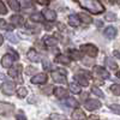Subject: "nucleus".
Listing matches in <instances>:
<instances>
[{
	"label": "nucleus",
	"mask_w": 120,
	"mask_h": 120,
	"mask_svg": "<svg viewBox=\"0 0 120 120\" xmlns=\"http://www.w3.org/2000/svg\"><path fill=\"white\" fill-rule=\"evenodd\" d=\"M83 8L88 10L89 12L94 15H98L105 12V6L98 1V0H76Z\"/></svg>",
	"instance_id": "nucleus-1"
},
{
	"label": "nucleus",
	"mask_w": 120,
	"mask_h": 120,
	"mask_svg": "<svg viewBox=\"0 0 120 120\" xmlns=\"http://www.w3.org/2000/svg\"><path fill=\"white\" fill-rule=\"evenodd\" d=\"M52 78L53 81L56 83H67V79H66V71L65 70H56V71L52 72Z\"/></svg>",
	"instance_id": "nucleus-2"
},
{
	"label": "nucleus",
	"mask_w": 120,
	"mask_h": 120,
	"mask_svg": "<svg viewBox=\"0 0 120 120\" xmlns=\"http://www.w3.org/2000/svg\"><path fill=\"white\" fill-rule=\"evenodd\" d=\"M81 51L84 52L85 54H88L89 56H91V58H95V56L97 55V53H98V49H97L94 45H90V43H88V45H82V46H81Z\"/></svg>",
	"instance_id": "nucleus-3"
},
{
	"label": "nucleus",
	"mask_w": 120,
	"mask_h": 120,
	"mask_svg": "<svg viewBox=\"0 0 120 120\" xmlns=\"http://www.w3.org/2000/svg\"><path fill=\"white\" fill-rule=\"evenodd\" d=\"M89 78H90V75L86 73V71H79L78 75H75V79L78 81V83L83 86H86L89 84Z\"/></svg>",
	"instance_id": "nucleus-4"
},
{
	"label": "nucleus",
	"mask_w": 120,
	"mask_h": 120,
	"mask_svg": "<svg viewBox=\"0 0 120 120\" xmlns=\"http://www.w3.org/2000/svg\"><path fill=\"white\" fill-rule=\"evenodd\" d=\"M15 111V106L12 103L0 102V115H10Z\"/></svg>",
	"instance_id": "nucleus-5"
},
{
	"label": "nucleus",
	"mask_w": 120,
	"mask_h": 120,
	"mask_svg": "<svg viewBox=\"0 0 120 120\" xmlns=\"http://www.w3.org/2000/svg\"><path fill=\"white\" fill-rule=\"evenodd\" d=\"M93 72H94V76L100 78V79H107V78H109V72H107L106 70L103 67H101V66H94Z\"/></svg>",
	"instance_id": "nucleus-6"
},
{
	"label": "nucleus",
	"mask_w": 120,
	"mask_h": 120,
	"mask_svg": "<svg viewBox=\"0 0 120 120\" xmlns=\"http://www.w3.org/2000/svg\"><path fill=\"white\" fill-rule=\"evenodd\" d=\"M15 89H16V84L13 82H4L1 84V91L5 95H12L15 93Z\"/></svg>",
	"instance_id": "nucleus-7"
},
{
	"label": "nucleus",
	"mask_w": 120,
	"mask_h": 120,
	"mask_svg": "<svg viewBox=\"0 0 120 120\" xmlns=\"http://www.w3.org/2000/svg\"><path fill=\"white\" fill-rule=\"evenodd\" d=\"M47 79H48V76L46 73H38L30 79V82L33 84H45L47 82Z\"/></svg>",
	"instance_id": "nucleus-8"
},
{
	"label": "nucleus",
	"mask_w": 120,
	"mask_h": 120,
	"mask_svg": "<svg viewBox=\"0 0 120 120\" xmlns=\"http://www.w3.org/2000/svg\"><path fill=\"white\" fill-rule=\"evenodd\" d=\"M84 106H85V108L88 109V111H95V109L101 107V102L97 101V100H86Z\"/></svg>",
	"instance_id": "nucleus-9"
},
{
	"label": "nucleus",
	"mask_w": 120,
	"mask_h": 120,
	"mask_svg": "<svg viewBox=\"0 0 120 120\" xmlns=\"http://www.w3.org/2000/svg\"><path fill=\"white\" fill-rule=\"evenodd\" d=\"M13 56L11 55V54H5L4 56H3V59H1V64H3V66L4 67H6V68H10L12 66V64H13Z\"/></svg>",
	"instance_id": "nucleus-10"
},
{
	"label": "nucleus",
	"mask_w": 120,
	"mask_h": 120,
	"mask_svg": "<svg viewBox=\"0 0 120 120\" xmlns=\"http://www.w3.org/2000/svg\"><path fill=\"white\" fill-rule=\"evenodd\" d=\"M55 63L63 64V65H70L71 59H70L67 55H65V54H59L58 56H55Z\"/></svg>",
	"instance_id": "nucleus-11"
},
{
	"label": "nucleus",
	"mask_w": 120,
	"mask_h": 120,
	"mask_svg": "<svg viewBox=\"0 0 120 120\" xmlns=\"http://www.w3.org/2000/svg\"><path fill=\"white\" fill-rule=\"evenodd\" d=\"M11 23H12L15 26H23L24 19H23V17H21L19 15H13V16L11 17Z\"/></svg>",
	"instance_id": "nucleus-12"
},
{
	"label": "nucleus",
	"mask_w": 120,
	"mask_h": 120,
	"mask_svg": "<svg viewBox=\"0 0 120 120\" xmlns=\"http://www.w3.org/2000/svg\"><path fill=\"white\" fill-rule=\"evenodd\" d=\"M54 94L58 98H66L68 96V91L65 88H56L54 89Z\"/></svg>",
	"instance_id": "nucleus-13"
},
{
	"label": "nucleus",
	"mask_w": 120,
	"mask_h": 120,
	"mask_svg": "<svg viewBox=\"0 0 120 120\" xmlns=\"http://www.w3.org/2000/svg\"><path fill=\"white\" fill-rule=\"evenodd\" d=\"M43 17L47 19V21H49V22H53V21H55L56 19V13L53 11V10H45L43 11Z\"/></svg>",
	"instance_id": "nucleus-14"
},
{
	"label": "nucleus",
	"mask_w": 120,
	"mask_h": 120,
	"mask_svg": "<svg viewBox=\"0 0 120 120\" xmlns=\"http://www.w3.org/2000/svg\"><path fill=\"white\" fill-rule=\"evenodd\" d=\"M103 35L107 37V38H114L116 36V29L114 26H108L105 29V33Z\"/></svg>",
	"instance_id": "nucleus-15"
},
{
	"label": "nucleus",
	"mask_w": 120,
	"mask_h": 120,
	"mask_svg": "<svg viewBox=\"0 0 120 120\" xmlns=\"http://www.w3.org/2000/svg\"><path fill=\"white\" fill-rule=\"evenodd\" d=\"M22 70V66L21 65H17V66H11L10 67V71H8V75L11 76V77H13V78H17V77H19V71Z\"/></svg>",
	"instance_id": "nucleus-16"
},
{
	"label": "nucleus",
	"mask_w": 120,
	"mask_h": 120,
	"mask_svg": "<svg viewBox=\"0 0 120 120\" xmlns=\"http://www.w3.org/2000/svg\"><path fill=\"white\" fill-rule=\"evenodd\" d=\"M79 23H81V19H79L78 16H76V15H70L68 16V24L71 26H78Z\"/></svg>",
	"instance_id": "nucleus-17"
},
{
	"label": "nucleus",
	"mask_w": 120,
	"mask_h": 120,
	"mask_svg": "<svg viewBox=\"0 0 120 120\" xmlns=\"http://www.w3.org/2000/svg\"><path fill=\"white\" fill-rule=\"evenodd\" d=\"M28 58L30 59V61H33V63H38L40 61V55L36 53L35 49H30V51L28 52Z\"/></svg>",
	"instance_id": "nucleus-18"
},
{
	"label": "nucleus",
	"mask_w": 120,
	"mask_h": 120,
	"mask_svg": "<svg viewBox=\"0 0 120 120\" xmlns=\"http://www.w3.org/2000/svg\"><path fill=\"white\" fill-rule=\"evenodd\" d=\"M45 43H46L48 47H54V46H56V43H58V40L54 38V37H52V36H46V37H45Z\"/></svg>",
	"instance_id": "nucleus-19"
},
{
	"label": "nucleus",
	"mask_w": 120,
	"mask_h": 120,
	"mask_svg": "<svg viewBox=\"0 0 120 120\" xmlns=\"http://www.w3.org/2000/svg\"><path fill=\"white\" fill-rule=\"evenodd\" d=\"M72 119H86V115L84 114L83 111H81V109H76V111L72 113Z\"/></svg>",
	"instance_id": "nucleus-20"
},
{
	"label": "nucleus",
	"mask_w": 120,
	"mask_h": 120,
	"mask_svg": "<svg viewBox=\"0 0 120 120\" xmlns=\"http://www.w3.org/2000/svg\"><path fill=\"white\" fill-rule=\"evenodd\" d=\"M68 89H70V91L73 93V94H79L81 93V86H79V84L73 83V82L68 84Z\"/></svg>",
	"instance_id": "nucleus-21"
},
{
	"label": "nucleus",
	"mask_w": 120,
	"mask_h": 120,
	"mask_svg": "<svg viewBox=\"0 0 120 120\" xmlns=\"http://www.w3.org/2000/svg\"><path fill=\"white\" fill-rule=\"evenodd\" d=\"M79 19H81V21L83 22V23H85V24H90V23H91L93 22V19H91V17H90V16H88L86 13H79Z\"/></svg>",
	"instance_id": "nucleus-22"
},
{
	"label": "nucleus",
	"mask_w": 120,
	"mask_h": 120,
	"mask_svg": "<svg viewBox=\"0 0 120 120\" xmlns=\"http://www.w3.org/2000/svg\"><path fill=\"white\" fill-rule=\"evenodd\" d=\"M106 65L111 70H116L118 68V64L114 61L112 58H106Z\"/></svg>",
	"instance_id": "nucleus-23"
},
{
	"label": "nucleus",
	"mask_w": 120,
	"mask_h": 120,
	"mask_svg": "<svg viewBox=\"0 0 120 120\" xmlns=\"http://www.w3.org/2000/svg\"><path fill=\"white\" fill-rule=\"evenodd\" d=\"M7 1H8L10 7H11L13 11H18V10H21V5H19V3L17 1V0H7Z\"/></svg>",
	"instance_id": "nucleus-24"
},
{
	"label": "nucleus",
	"mask_w": 120,
	"mask_h": 120,
	"mask_svg": "<svg viewBox=\"0 0 120 120\" xmlns=\"http://www.w3.org/2000/svg\"><path fill=\"white\" fill-rule=\"evenodd\" d=\"M42 19H43V17H42V15H40V13H34V15L30 16V21H33V22L40 23V22H42Z\"/></svg>",
	"instance_id": "nucleus-25"
},
{
	"label": "nucleus",
	"mask_w": 120,
	"mask_h": 120,
	"mask_svg": "<svg viewBox=\"0 0 120 120\" xmlns=\"http://www.w3.org/2000/svg\"><path fill=\"white\" fill-rule=\"evenodd\" d=\"M111 91L115 95V96H120V85L119 84H113L111 86Z\"/></svg>",
	"instance_id": "nucleus-26"
},
{
	"label": "nucleus",
	"mask_w": 120,
	"mask_h": 120,
	"mask_svg": "<svg viewBox=\"0 0 120 120\" xmlns=\"http://www.w3.org/2000/svg\"><path fill=\"white\" fill-rule=\"evenodd\" d=\"M0 29H5V30H10V31H12L13 26L7 25V23L4 21V19H0Z\"/></svg>",
	"instance_id": "nucleus-27"
},
{
	"label": "nucleus",
	"mask_w": 120,
	"mask_h": 120,
	"mask_svg": "<svg viewBox=\"0 0 120 120\" xmlns=\"http://www.w3.org/2000/svg\"><path fill=\"white\" fill-rule=\"evenodd\" d=\"M105 18H106V21H108V22H114V21H116V15L113 13V12H108Z\"/></svg>",
	"instance_id": "nucleus-28"
},
{
	"label": "nucleus",
	"mask_w": 120,
	"mask_h": 120,
	"mask_svg": "<svg viewBox=\"0 0 120 120\" xmlns=\"http://www.w3.org/2000/svg\"><path fill=\"white\" fill-rule=\"evenodd\" d=\"M67 106L70 107H78V101L73 97H68L67 98Z\"/></svg>",
	"instance_id": "nucleus-29"
},
{
	"label": "nucleus",
	"mask_w": 120,
	"mask_h": 120,
	"mask_svg": "<svg viewBox=\"0 0 120 120\" xmlns=\"http://www.w3.org/2000/svg\"><path fill=\"white\" fill-rule=\"evenodd\" d=\"M26 94H28V91H26L25 88H19V89L17 90V95H18V97H21V98L25 97Z\"/></svg>",
	"instance_id": "nucleus-30"
},
{
	"label": "nucleus",
	"mask_w": 120,
	"mask_h": 120,
	"mask_svg": "<svg viewBox=\"0 0 120 120\" xmlns=\"http://www.w3.org/2000/svg\"><path fill=\"white\" fill-rule=\"evenodd\" d=\"M109 109L111 111H113L115 114H119L120 115V105H109Z\"/></svg>",
	"instance_id": "nucleus-31"
},
{
	"label": "nucleus",
	"mask_w": 120,
	"mask_h": 120,
	"mask_svg": "<svg viewBox=\"0 0 120 120\" xmlns=\"http://www.w3.org/2000/svg\"><path fill=\"white\" fill-rule=\"evenodd\" d=\"M91 91H93V93H94V94H95L96 96L101 97V98H102V97H105V94H103V93H102V91H101V90H100L98 88H96V86H93Z\"/></svg>",
	"instance_id": "nucleus-32"
},
{
	"label": "nucleus",
	"mask_w": 120,
	"mask_h": 120,
	"mask_svg": "<svg viewBox=\"0 0 120 120\" xmlns=\"http://www.w3.org/2000/svg\"><path fill=\"white\" fill-rule=\"evenodd\" d=\"M7 40H8V41H11L12 43H17L18 42V38L15 36V34H11V33L7 34Z\"/></svg>",
	"instance_id": "nucleus-33"
},
{
	"label": "nucleus",
	"mask_w": 120,
	"mask_h": 120,
	"mask_svg": "<svg viewBox=\"0 0 120 120\" xmlns=\"http://www.w3.org/2000/svg\"><path fill=\"white\" fill-rule=\"evenodd\" d=\"M0 13L1 15H6L7 13V8H6V6L4 5V3L0 0Z\"/></svg>",
	"instance_id": "nucleus-34"
},
{
	"label": "nucleus",
	"mask_w": 120,
	"mask_h": 120,
	"mask_svg": "<svg viewBox=\"0 0 120 120\" xmlns=\"http://www.w3.org/2000/svg\"><path fill=\"white\" fill-rule=\"evenodd\" d=\"M49 119H65V116L60 115V114H52V115H49Z\"/></svg>",
	"instance_id": "nucleus-35"
},
{
	"label": "nucleus",
	"mask_w": 120,
	"mask_h": 120,
	"mask_svg": "<svg viewBox=\"0 0 120 120\" xmlns=\"http://www.w3.org/2000/svg\"><path fill=\"white\" fill-rule=\"evenodd\" d=\"M34 1L40 4V5H48L49 4V0H34Z\"/></svg>",
	"instance_id": "nucleus-36"
},
{
	"label": "nucleus",
	"mask_w": 120,
	"mask_h": 120,
	"mask_svg": "<svg viewBox=\"0 0 120 120\" xmlns=\"http://www.w3.org/2000/svg\"><path fill=\"white\" fill-rule=\"evenodd\" d=\"M71 55H72L75 59H81V54H79L77 51H71Z\"/></svg>",
	"instance_id": "nucleus-37"
},
{
	"label": "nucleus",
	"mask_w": 120,
	"mask_h": 120,
	"mask_svg": "<svg viewBox=\"0 0 120 120\" xmlns=\"http://www.w3.org/2000/svg\"><path fill=\"white\" fill-rule=\"evenodd\" d=\"M8 52H10V54H11V55L13 56V59H15V60H17V59L19 58V55H18V54H17V53L13 51V49H8Z\"/></svg>",
	"instance_id": "nucleus-38"
},
{
	"label": "nucleus",
	"mask_w": 120,
	"mask_h": 120,
	"mask_svg": "<svg viewBox=\"0 0 120 120\" xmlns=\"http://www.w3.org/2000/svg\"><path fill=\"white\" fill-rule=\"evenodd\" d=\"M52 89H53V86L49 85V86H47L46 89H43V93H45V94H47V95H48V94H52V91H51Z\"/></svg>",
	"instance_id": "nucleus-39"
},
{
	"label": "nucleus",
	"mask_w": 120,
	"mask_h": 120,
	"mask_svg": "<svg viewBox=\"0 0 120 120\" xmlns=\"http://www.w3.org/2000/svg\"><path fill=\"white\" fill-rule=\"evenodd\" d=\"M43 67H45L46 70H49V68H52V65L48 64V61H45V63H43Z\"/></svg>",
	"instance_id": "nucleus-40"
},
{
	"label": "nucleus",
	"mask_w": 120,
	"mask_h": 120,
	"mask_svg": "<svg viewBox=\"0 0 120 120\" xmlns=\"http://www.w3.org/2000/svg\"><path fill=\"white\" fill-rule=\"evenodd\" d=\"M113 54H114V56H115V58L120 59V52H119V51H114V52H113Z\"/></svg>",
	"instance_id": "nucleus-41"
},
{
	"label": "nucleus",
	"mask_w": 120,
	"mask_h": 120,
	"mask_svg": "<svg viewBox=\"0 0 120 120\" xmlns=\"http://www.w3.org/2000/svg\"><path fill=\"white\" fill-rule=\"evenodd\" d=\"M96 23H97V24H96V25H97V26H98V28H101V26H102V25H103V24H102V22H101V21H97V22H96Z\"/></svg>",
	"instance_id": "nucleus-42"
},
{
	"label": "nucleus",
	"mask_w": 120,
	"mask_h": 120,
	"mask_svg": "<svg viewBox=\"0 0 120 120\" xmlns=\"http://www.w3.org/2000/svg\"><path fill=\"white\" fill-rule=\"evenodd\" d=\"M105 1H107L108 4H111V5H113V4H114V1H115V0H105Z\"/></svg>",
	"instance_id": "nucleus-43"
},
{
	"label": "nucleus",
	"mask_w": 120,
	"mask_h": 120,
	"mask_svg": "<svg viewBox=\"0 0 120 120\" xmlns=\"http://www.w3.org/2000/svg\"><path fill=\"white\" fill-rule=\"evenodd\" d=\"M3 42H4V37H3L1 35H0V46L3 45Z\"/></svg>",
	"instance_id": "nucleus-44"
},
{
	"label": "nucleus",
	"mask_w": 120,
	"mask_h": 120,
	"mask_svg": "<svg viewBox=\"0 0 120 120\" xmlns=\"http://www.w3.org/2000/svg\"><path fill=\"white\" fill-rule=\"evenodd\" d=\"M89 118H90V119H98V116H97V115H90Z\"/></svg>",
	"instance_id": "nucleus-45"
},
{
	"label": "nucleus",
	"mask_w": 120,
	"mask_h": 120,
	"mask_svg": "<svg viewBox=\"0 0 120 120\" xmlns=\"http://www.w3.org/2000/svg\"><path fill=\"white\" fill-rule=\"evenodd\" d=\"M21 118H22V119H25L23 115H17V119H21Z\"/></svg>",
	"instance_id": "nucleus-46"
},
{
	"label": "nucleus",
	"mask_w": 120,
	"mask_h": 120,
	"mask_svg": "<svg viewBox=\"0 0 120 120\" xmlns=\"http://www.w3.org/2000/svg\"><path fill=\"white\" fill-rule=\"evenodd\" d=\"M118 77H119V78H120V71H119V72H118Z\"/></svg>",
	"instance_id": "nucleus-47"
},
{
	"label": "nucleus",
	"mask_w": 120,
	"mask_h": 120,
	"mask_svg": "<svg viewBox=\"0 0 120 120\" xmlns=\"http://www.w3.org/2000/svg\"><path fill=\"white\" fill-rule=\"evenodd\" d=\"M118 3H119V4H120V0H118Z\"/></svg>",
	"instance_id": "nucleus-48"
}]
</instances>
